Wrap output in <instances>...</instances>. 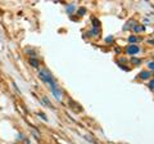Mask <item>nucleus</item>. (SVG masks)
Here are the masks:
<instances>
[{
	"mask_svg": "<svg viewBox=\"0 0 154 144\" xmlns=\"http://www.w3.org/2000/svg\"><path fill=\"white\" fill-rule=\"evenodd\" d=\"M38 77H40L42 81H44L45 84L49 85L50 89H53V88H55V86H57L55 81H54V79H53V76L50 75L49 71H46V70H40V71H38Z\"/></svg>",
	"mask_w": 154,
	"mask_h": 144,
	"instance_id": "1",
	"label": "nucleus"
},
{
	"mask_svg": "<svg viewBox=\"0 0 154 144\" xmlns=\"http://www.w3.org/2000/svg\"><path fill=\"white\" fill-rule=\"evenodd\" d=\"M139 52H140V48L136 46V45H130V46L127 48V53H128V54H131V55L137 54Z\"/></svg>",
	"mask_w": 154,
	"mask_h": 144,
	"instance_id": "2",
	"label": "nucleus"
},
{
	"mask_svg": "<svg viewBox=\"0 0 154 144\" xmlns=\"http://www.w3.org/2000/svg\"><path fill=\"white\" fill-rule=\"evenodd\" d=\"M51 92H53V94H54V97H55L58 100H60V99H62V92L59 90V88H58V86H55V88H53V89H51Z\"/></svg>",
	"mask_w": 154,
	"mask_h": 144,
	"instance_id": "3",
	"label": "nucleus"
},
{
	"mask_svg": "<svg viewBox=\"0 0 154 144\" xmlns=\"http://www.w3.org/2000/svg\"><path fill=\"white\" fill-rule=\"evenodd\" d=\"M149 76H150V74H149V72H145V71H144V72H141V74H140V77H141L143 80H145V79H148V77H149Z\"/></svg>",
	"mask_w": 154,
	"mask_h": 144,
	"instance_id": "4",
	"label": "nucleus"
},
{
	"mask_svg": "<svg viewBox=\"0 0 154 144\" xmlns=\"http://www.w3.org/2000/svg\"><path fill=\"white\" fill-rule=\"evenodd\" d=\"M30 63H31V66H33V67H37V66H38V62H37V59H35V58H30Z\"/></svg>",
	"mask_w": 154,
	"mask_h": 144,
	"instance_id": "5",
	"label": "nucleus"
},
{
	"mask_svg": "<svg viewBox=\"0 0 154 144\" xmlns=\"http://www.w3.org/2000/svg\"><path fill=\"white\" fill-rule=\"evenodd\" d=\"M42 102H44V103H45V105H48V107H51V104H50V102H49V99H48L46 97L42 98Z\"/></svg>",
	"mask_w": 154,
	"mask_h": 144,
	"instance_id": "6",
	"label": "nucleus"
},
{
	"mask_svg": "<svg viewBox=\"0 0 154 144\" xmlns=\"http://www.w3.org/2000/svg\"><path fill=\"white\" fill-rule=\"evenodd\" d=\"M73 9H75V5H68V13L71 14L72 12H73Z\"/></svg>",
	"mask_w": 154,
	"mask_h": 144,
	"instance_id": "7",
	"label": "nucleus"
},
{
	"mask_svg": "<svg viewBox=\"0 0 154 144\" xmlns=\"http://www.w3.org/2000/svg\"><path fill=\"white\" fill-rule=\"evenodd\" d=\"M148 66H149V68L154 70V62H150V63H148Z\"/></svg>",
	"mask_w": 154,
	"mask_h": 144,
	"instance_id": "8",
	"label": "nucleus"
},
{
	"mask_svg": "<svg viewBox=\"0 0 154 144\" xmlns=\"http://www.w3.org/2000/svg\"><path fill=\"white\" fill-rule=\"evenodd\" d=\"M149 88H150V89H154V80L150 81V84H149Z\"/></svg>",
	"mask_w": 154,
	"mask_h": 144,
	"instance_id": "9",
	"label": "nucleus"
},
{
	"mask_svg": "<svg viewBox=\"0 0 154 144\" xmlns=\"http://www.w3.org/2000/svg\"><path fill=\"white\" fill-rule=\"evenodd\" d=\"M137 39H136V37H135V36H131V37H130V41H131V42H134V41H136Z\"/></svg>",
	"mask_w": 154,
	"mask_h": 144,
	"instance_id": "10",
	"label": "nucleus"
},
{
	"mask_svg": "<svg viewBox=\"0 0 154 144\" xmlns=\"http://www.w3.org/2000/svg\"><path fill=\"white\" fill-rule=\"evenodd\" d=\"M84 13H85V9H84V8H81V9H80V14H81V16H82Z\"/></svg>",
	"mask_w": 154,
	"mask_h": 144,
	"instance_id": "11",
	"label": "nucleus"
}]
</instances>
